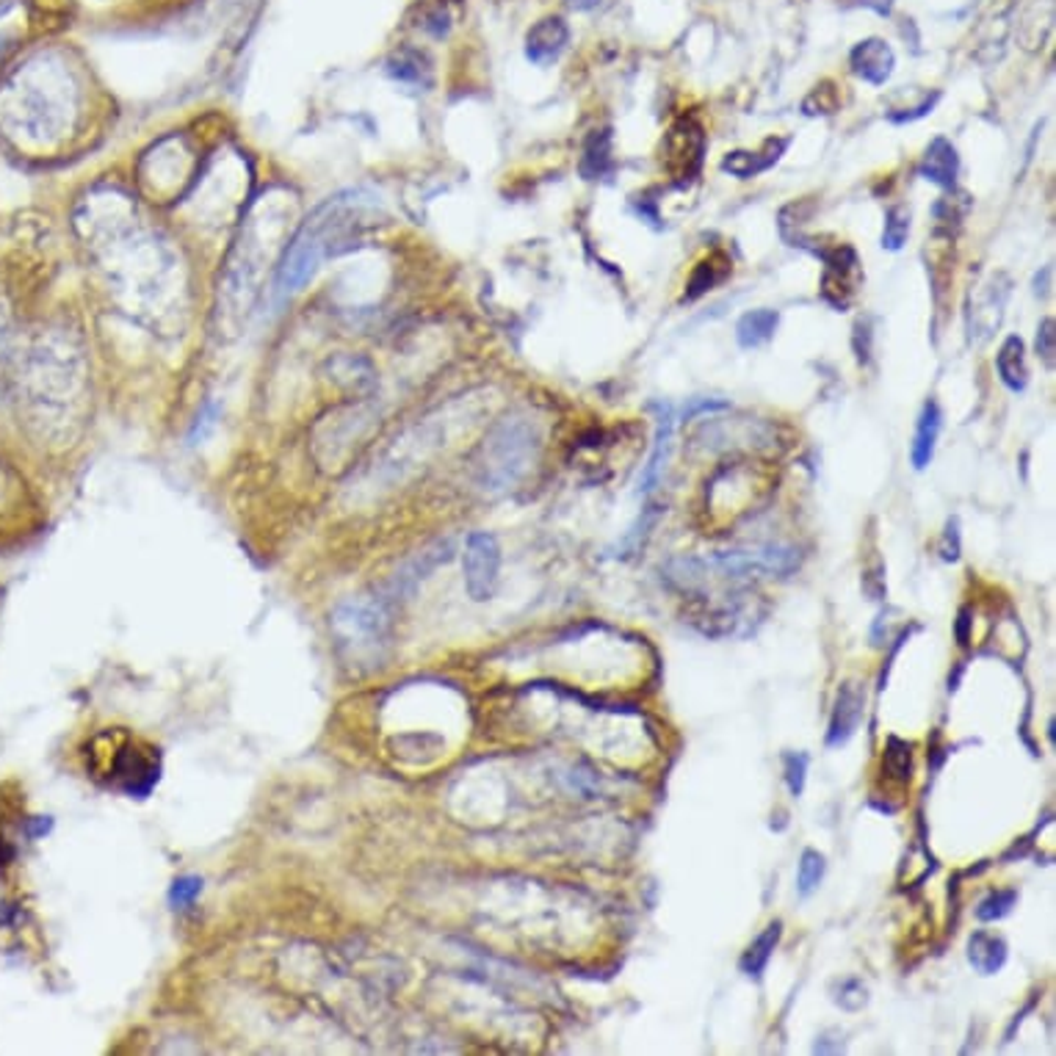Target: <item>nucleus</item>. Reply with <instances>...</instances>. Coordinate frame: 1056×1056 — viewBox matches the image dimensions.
Returning a JSON list of instances; mask_svg holds the SVG:
<instances>
[{"instance_id":"nucleus-4","label":"nucleus","mask_w":1056,"mask_h":1056,"mask_svg":"<svg viewBox=\"0 0 1056 1056\" xmlns=\"http://www.w3.org/2000/svg\"><path fill=\"white\" fill-rule=\"evenodd\" d=\"M394 603L382 595H357L337 603L330 628L352 658H379L394 628Z\"/></svg>"},{"instance_id":"nucleus-31","label":"nucleus","mask_w":1056,"mask_h":1056,"mask_svg":"<svg viewBox=\"0 0 1056 1056\" xmlns=\"http://www.w3.org/2000/svg\"><path fill=\"white\" fill-rule=\"evenodd\" d=\"M832 1001H836L841 1010L858 1012V1010H863L865 1001H869V990H865V984L860 982V979H854V977L843 979V982H838L836 993H832Z\"/></svg>"},{"instance_id":"nucleus-3","label":"nucleus","mask_w":1056,"mask_h":1056,"mask_svg":"<svg viewBox=\"0 0 1056 1056\" xmlns=\"http://www.w3.org/2000/svg\"><path fill=\"white\" fill-rule=\"evenodd\" d=\"M540 451V434L526 418H506L487 434L478 460V482L489 493L515 487Z\"/></svg>"},{"instance_id":"nucleus-8","label":"nucleus","mask_w":1056,"mask_h":1056,"mask_svg":"<svg viewBox=\"0 0 1056 1056\" xmlns=\"http://www.w3.org/2000/svg\"><path fill=\"white\" fill-rule=\"evenodd\" d=\"M1012 280L1004 271H993L968 299V332L973 343H988L999 332L1004 321L1006 302H1010Z\"/></svg>"},{"instance_id":"nucleus-38","label":"nucleus","mask_w":1056,"mask_h":1056,"mask_svg":"<svg viewBox=\"0 0 1056 1056\" xmlns=\"http://www.w3.org/2000/svg\"><path fill=\"white\" fill-rule=\"evenodd\" d=\"M860 7L871 9V12H876L880 18H888V14L894 12V0H860Z\"/></svg>"},{"instance_id":"nucleus-13","label":"nucleus","mask_w":1056,"mask_h":1056,"mask_svg":"<svg viewBox=\"0 0 1056 1056\" xmlns=\"http://www.w3.org/2000/svg\"><path fill=\"white\" fill-rule=\"evenodd\" d=\"M570 29L564 18L548 14V18L537 20L526 34V58L537 67H548L557 62L564 51H568Z\"/></svg>"},{"instance_id":"nucleus-41","label":"nucleus","mask_w":1056,"mask_h":1056,"mask_svg":"<svg viewBox=\"0 0 1056 1056\" xmlns=\"http://www.w3.org/2000/svg\"><path fill=\"white\" fill-rule=\"evenodd\" d=\"M568 3L573 9H592L595 3H601V0H568Z\"/></svg>"},{"instance_id":"nucleus-6","label":"nucleus","mask_w":1056,"mask_h":1056,"mask_svg":"<svg viewBox=\"0 0 1056 1056\" xmlns=\"http://www.w3.org/2000/svg\"><path fill=\"white\" fill-rule=\"evenodd\" d=\"M711 570L731 581L761 579V575H788L799 568V551L791 546H764L747 551H725L705 559Z\"/></svg>"},{"instance_id":"nucleus-35","label":"nucleus","mask_w":1056,"mask_h":1056,"mask_svg":"<svg viewBox=\"0 0 1056 1056\" xmlns=\"http://www.w3.org/2000/svg\"><path fill=\"white\" fill-rule=\"evenodd\" d=\"M1034 352H1037V357L1045 363V366L1054 368V360H1056V321L1050 319V315L1037 324Z\"/></svg>"},{"instance_id":"nucleus-34","label":"nucleus","mask_w":1056,"mask_h":1056,"mask_svg":"<svg viewBox=\"0 0 1056 1056\" xmlns=\"http://www.w3.org/2000/svg\"><path fill=\"white\" fill-rule=\"evenodd\" d=\"M885 764L896 777L907 780L913 772V747L902 739H888V750H885Z\"/></svg>"},{"instance_id":"nucleus-7","label":"nucleus","mask_w":1056,"mask_h":1056,"mask_svg":"<svg viewBox=\"0 0 1056 1056\" xmlns=\"http://www.w3.org/2000/svg\"><path fill=\"white\" fill-rule=\"evenodd\" d=\"M705 161V130L700 119L680 117L661 141V166L675 186H686L700 174Z\"/></svg>"},{"instance_id":"nucleus-30","label":"nucleus","mask_w":1056,"mask_h":1056,"mask_svg":"<svg viewBox=\"0 0 1056 1056\" xmlns=\"http://www.w3.org/2000/svg\"><path fill=\"white\" fill-rule=\"evenodd\" d=\"M1015 902H1017L1015 891H993V894H988L982 902H979L977 918L982 924L1001 922V918L1010 916L1012 907H1015Z\"/></svg>"},{"instance_id":"nucleus-12","label":"nucleus","mask_w":1056,"mask_h":1056,"mask_svg":"<svg viewBox=\"0 0 1056 1056\" xmlns=\"http://www.w3.org/2000/svg\"><path fill=\"white\" fill-rule=\"evenodd\" d=\"M849 67L860 80L871 86H885L896 69V53L880 36H869V40L858 42L849 53Z\"/></svg>"},{"instance_id":"nucleus-10","label":"nucleus","mask_w":1056,"mask_h":1056,"mask_svg":"<svg viewBox=\"0 0 1056 1056\" xmlns=\"http://www.w3.org/2000/svg\"><path fill=\"white\" fill-rule=\"evenodd\" d=\"M451 557H454V546H451V540L445 542L440 540L434 542V546L423 548L421 553H416L410 562H405L394 575H390L388 584L382 586L379 595H382L388 603H394V606H399L401 601H410V597L418 592V586H421L423 581H427L429 575L440 568V564L449 562Z\"/></svg>"},{"instance_id":"nucleus-2","label":"nucleus","mask_w":1056,"mask_h":1056,"mask_svg":"<svg viewBox=\"0 0 1056 1056\" xmlns=\"http://www.w3.org/2000/svg\"><path fill=\"white\" fill-rule=\"evenodd\" d=\"M360 205L363 200L357 192L335 194V197L324 200V203L302 222L293 241L285 247L280 269H277V285H280V291H299V288L313 277L321 258L326 255V247H330L332 238L341 233L343 219H346L352 211L360 208Z\"/></svg>"},{"instance_id":"nucleus-14","label":"nucleus","mask_w":1056,"mask_h":1056,"mask_svg":"<svg viewBox=\"0 0 1056 1056\" xmlns=\"http://www.w3.org/2000/svg\"><path fill=\"white\" fill-rule=\"evenodd\" d=\"M791 139H766L761 150H733L722 158V172L733 174L739 181H753L761 172L775 166L783 152L788 150Z\"/></svg>"},{"instance_id":"nucleus-21","label":"nucleus","mask_w":1056,"mask_h":1056,"mask_svg":"<svg viewBox=\"0 0 1056 1056\" xmlns=\"http://www.w3.org/2000/svg\"><path fill=\"white\" fill-rule=\"evenodd\" d=\"M777 324H780V313L769 308L750 310L739 319L736 324V341L742 348H758L775 337Z\"/></svg>"},{"instance_id":"nucleus-11","label":"nucleus","mask_w":1056,"mask_h":1056,"mask_svg":"<svg viewBox=\"0 0 1056 1056\" xmlns=\"http://www.w3.org/2000/svg\"><path fill=\"white\" fill-rule=\"evenodd\" d=\"M865 714V691L858 680H843L838 686L836 705L830 714V728H827V747H843L860 731V722Z\"/></svg>"},{"instance_id":"nucleus-39","label":"nucleus","mask_w":1056,"mask_h":1056,"mask_svg":"<svg viewBox=\"0 0 1056 1056\" xmlns=\"http://www.w3.org/2000/svg\"><path fill=\"white\" fill-rule=\"evenodd\" d=\"M1050 266H1045L1043 269V277H1034V297H1048V291H1050Z\"/></svg>"},{"instance_id":"nucleus-36","label":"nucleus","mask_w":1056,"mask_h":1056,"mask_svg":"<svg viewBox=\"0 0 1056 1056\" xmlns=\"http://www.w3.org/2000/svg\"><path fill=\"white\" fill-rule=\"evenodd\" d=\"M200 894H203V880H200V876H181V880H174L172 883L169 899H172V905L177 907V910H183V907H192Z\"/></svg>"},{"instance_id":"nucleus-9","label":"nucleus","mask_w":1056,"mask_h":1056,"mask_svg":"<svg viewBox=\"0 0 1056 1056\" xmlns=\"http://www.w3.org/2000/svg\"><path fill=\"white\" fill-rule=\"evenodd\" d=\"M500 575V546L487 531H473L465 542V590L476 603L495 595Z\"/></svg>"},{"instance_id":"nucleus-22","label":"nucleus","mask_w":1056,"mask_h":1056,"mask_svg":"<svg viewBox=\"0 0 1056 1056\" xmlns=\"http://www.w3.org/2000/svg\"><path fill=\"white\" fill-rule=\"evenodd\" d=\"M669 440H672V412H669V407H664V412L658 416L656 443H653L650 460H647L645 471H642L639 476V493H650L658 484V478H661V471L669 456Z\"/></svg>"},{"instance_id":"nucleus-25","label":"nucleus","mask_w":1056,"mask_h":1056,"mask_svg":"<svg viewBox=\"0 0 1056 1056\" xmlns=\"http://www.w3.org/2000/svg\"><path fill=\"white\" fill-rule=\"evenodd\" d=\"M728 274H731V260H728L722 252L709 255V258L700 260V263L694 266V271H691L689 282H686L683 299L686 302H694V299H700L702 293H709L711 288L720 285Z\"/></svg>"},{"instance_id":"nucleus-33","label":"nucleus","mask_w":1056,"mask_h":1056,"mask_svg":"<svg viewBox=\"0 0 1056 1056\" xmlns=\"http://www.w3.org/2000/svg\"><path fill=\"white\" fill-rule=\"evenodd\" d=\"M940 91L935 89V91H927V95H922V100L918 103H913V106H905V108H894V111H888V119L891 122H896V125H905V122H916V119H922V117H927V114H933L935 111V106H938L940 103Z\"/></svg>"},{"instance_id":"nucleus-37","label":"nucleus","mask_w":1056,"mask_h":1056,"mask_svg":"<svg viewBox=\"0 0 1056 1056\" xmlns=\"http://www.w3.org/2000/svg\"><path fill=\"white\" fill-rule=\"evenodd\" d=\"M960 551H962V546H960V520H957V517H949V522H946V528H944V537H940V559H944V562L955 564L957 559H960Z\"/></svg>"},{"instance_id":"nucleus-26","label":"nucleus","mask_w":1056,"mask_h":1056,"mask_svg":"<svg viewBox=\"0 0 1056 1056\" xmlns=\"http://www.w3.org/2000/svg\"><path fill=\"white\" fill-rule=\"evenodd\" d=\"M332 379H335L341 388L346 390H357V394H366V390L374 388L377 377H374L371 363L363 360V357H352V355H341L330 363Z\"/></svg>"},{"instance_id":"nucleus-32","label":"nucleus","mask_w":1056,"mask_h":1056,"mask_svg":"<svg viewBox=\"0 0 1056 1056\" xmlns=\"http://www.w3.org/2000/svg\"><path fill=\"white\" fill-rule=\"evenodd\" d=\"M783 769H786V786L791 797H802L805 780H808V755L786 753L783 755Z\"/></svg>"},{"instance_id":"nucleus-18","label":"nucleus","mask_w":1056,"mask_h":1056,"mask_svg":"<svg viewBox=\"0 0 1056 1056\" xmlns=\"http://www.w3.org/2000/svg\"><path fill=\"white\" fill-rule=\"evenodd\" d=\"M995 371H999V379L1012 390V394H1023V390H1026L1028 363H1026V346H1023L1021 335L1004 337L999 355H995Z\"/></svg>"},{"instance_id":"nucleus-29","label":"nucleus","mask_w":1056,"mask_h":1056,"mask_svg":"<svg viewBox=\"0 0 1056 1056\" xmlns=\"http://www.w3.org/2000/svg\"><path fill=\"white\" fill-rule=\"evenodd\" d=\"M907 236H910V211L894 205L885 211V227H883V249L888 252H899L905 247Z\"/></svg>"},{"instance_id":"nucleus-5","label":"nucleus","mask_w":1056,"mask_h":1056,"mask_svg":"<svg viewBox=\"0 0 1056 1056\" xmlns=\"http://www.w3.org/2000/svg\"><path fill=\"white\" fill-rule=\"evenodd\" d=\"M73 352L64 348L40 346L31 363V401L36 407V421H51L53 412H64V399H73L80 388V377L75 374Z\"/></svg>"},{"instance_id":"nucleus-16","label":"nucleus","mask_w":1056,"mask_h":1056,"mask_svg":"<svg viewBox=\"0 0 1056 1056\" xmlns=\"http://www.w3.org/2000/svg\"><path fill=\"white\" fill-rule=\"evenodd\" d=\"M940 429H944V412H940L938 401L929 399L927 405L922 407V412H918L916 434H913V445H910V462L916 471H924V467L933 462Z\"/></svg>"},{"instance_id":"nucleus-42","label":"nucleus","mask_w":1056,"mask_h":1056,"mask_svg":"<svg viewBox=\"0 0 1056 1056\" xmlns=\"http://www.w3.org/2000/svg\"><path fill=\"white\" fill-rule=\"evenodd\" d=\"M0 487H3V476H0Z\"/></svg>"},{"instance_id":"nucleus-20","label":"nucleus","mask_w":1056,"mask_h":1056,"mask_svg":"<svg viewBox=\"0 0 1056 1056\" xmlns=\"http://www.w3.org/2000/svg\"><path fill=\"white\" fill-rule=\"evenodd\" d=\"M1054 29V0H1034L1017 23V42L1026 51H1039Z\"/></svg>"},{"instance_id":"nucleus-15","label":"nucleus","mask_w":1056,"mask_h":1056,"mask_svg":"<svg viewBox=\"0 0 1056 1056\" xmlns=\"http://www.w3.org/2000/svg\"><path fill=\"white\" fill-rule=\"evenodd\" d=\"M957 174H960V152H957V147L946 136L929 141L922 161H918V177L949 192V188H955Z\"/></svg>"},{"instance_id":"nucleus-40","label":"nucleus","mask_w":1056,"mask_h":1056,"mask_svg":"<svg viewBox=\"0 0 1056 1056\" xmlns=\"http://www.w3.org/2000/svg\"><path fill=\"white\" fill-rule=\"evenodd\" d=\"M957 639H960V645H968V612H960V623H957Z\"/></svg>"},{"instance_id":"nucleus-24","label":"nucleus","mask_w":1056,"mask_h":1056,"mask_svg":"<svg viewBox=\"0 0 1056 1056\" xmlns=\"http://www.w3.org/2000/svg\"><path fill=\"white\" fill-rule=\"evenodd\" d=\"M388 75L394 80H401V84L410 86H429L432 80V67H429L427 53L416 51V47H401L396 51L394 56L388 58Z\"/></svg>"},{"instance_id":"nucleus-27","label":"nucleus","mask_w":1056,"mask_h":1056,"mask_svg":"<svg viewBox=\"0 0 1056 1056\" xmlns=\"http://www.w3.org/2000/svg\"><path fill=\"white\" fill-rule=\"evenodd\" d=\"M825 854L816 852V849H805L802 858H799V869H797V891L799 896H810L813 891H819L821 880H825Z\"/></svg>"},{"instance_id":"nucleus-17","label":"nucleus","mask_w":1056,"mask_h":1056,"mask_svg":"<svg viewBox=\"0 0 1056 1056\" xmlns=\"http://www.w3.org/2000/svg\"><path fill=\"white\" fill-rule=\"evenodd\" d=\"M1006 957H1010V946L1001 935L988 933V929H977V933L968 938V962L973 966V971L982 973V977H993L1004 968Z\"/></svg>"},{"instance_id":"nucleus-28","label":"nucleus","mask_w":1056,"mask_h":1056,"mask_svg":"<svg viewBox=\"0 0 1056 1056\" xmlns=\"http://www.w3.org/2000/svg\"><path fill=\"white\" fill-rule=\"evenodd\" d=\"M838 108H841V95H838L832 80H821V84H816L813 89L808 91V97L802 100L805 117H830V114H836Z\"/></svg>"},{"instance_id":"nucleus-23","label":"nucleus","mask_w":1056,"mask_h":1056,"mask_svg":"<svg viewBox=\"0 0 1056 1056\" xmlns=\"http://www.w3.org/2000/svg\"><path fill=\"white\" fill-rule=\"evenodd\" d=\"M780 938H783V922H772L769 927H766L764 933H761L758 938H755L753 944L747 946V951H744L742 960H739V968H742V973H747V977H753V979L764 977L766 966H769V960H772V955H775Z\"/></svg>"},{"instance_id":"nucleus-1","label":"nucleus","mask_w":1056,"mask_h":1056,"mask_svg":"<svg viewBox=\"0 0 1056 1056\" xmlns=\"http://www.w3.org/2000/svg\"><path fill=\"white\" fill-rule=\"evenodd\" d=\"M75 89L62 64L47 58L25 64L0 100V119L29 141H53L67 128Z\"/></svg>"},{"instance_id":"nucleus-19","label":"nucleus","mask_w":1056,"mask_h":1056,"mask_svg":"<svg viewBox=\"0 0 1056 1056\" xmlns=\"http://www.w3.org/2000/svg\"><path fill=\"white\" fill-rule=\"evenodd\" d=\"M612 144V128L592 130V133L586 136L584 155H581V177H584V181H603V177H608V174L614 172Z\"/></svg>"}]
</instances>
